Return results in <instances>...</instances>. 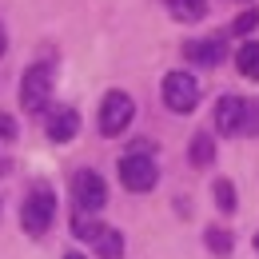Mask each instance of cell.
I'll use <instances>...</instances> for the list:
<instances>
[{
  "label": "cell",
  "instance_id": "cell-11",
  "mask_svg": "<svg viewBox=\"0 0 259 259\" xmlns=\"http://www.w3.org/2000/svg\"><path fill=\"white\" fill-rule=\"evenodd\" d=\"M96 251H100V259H120V255H124V235H120L116 227H100Z\"/></svg>",
  "mask_w": 259,
  "mask_h": 259
},
{
  "label": "cell",
  "instance_id": "cell-3",
  "mask_svg": "<svg viewBox=\"0 0 259 259\" xmlns=\"http://www.w3.org/2000/svg\"><path fill=\"white\" fill-rule=\"evenodd\" d=\"M132 116H136V104H132L128 92H108L104 104H100V136H120V132L132 124Z\"/></svg>",
  "mask_w": 259,
  "mask_h": 259
},
{
  "label": "cell",
  "instance_id": "cell-2",
  "mask_svg": "<svg viewBox=\"0 0 259 259\" xmlns=\"http://www.w3.org/2000/svg\"><path fill=\"white\" fill-rule=\"evenodd\" d=\"M56 220V195L48 192V188H36L28 199H24V207H20V224L28 235H44L48 227Z\"/></svg>",
  "mask_w": 259,
  "mask_h": 259
},
{
  "label": "cell",
  "instance_id": "cell-7",
  "mask_svg": "<svg viewBox=\"0 0 259 259\" xmlns=\"http://www.w3.org/2000/svg\"><path fill=\"white\" fill-rule=\"evenodd\" d=\"M215 128L224 132V136H239V132L247 128V104L239 96H224L215 104Z\"/></svg>",
  "mask_w": 259,
  "mask_h": 259
},
{
  "label": "cell",
  "instance_id": "cell-6",
  "mask_svg": "<svg viewBox=\"0 0 259 259\" xmlns=\"http://www.w3.org/2000/svg\"><path fill=\"white\" fill-rule=\"evenodd\" d=\"M72 195H76V203H80L84 211H100V207L108 203L104 176H96V171H76V180H72Z\"/></svg>",
  "mask_w": 259,
  "mask_h": 259
},
{
  "label": "cell",
  "instance_id": "cell-20",
  "mask_svg": "<svg viewBox=\"0 0 259 259\" xmlns=\"http://www.w3.org/2000/svg\"><path fill=\"white\" fill-rule=\"evenodd\" d=\"M64 259H84V255H76V251H72V255H64Z\"/></svg>",
  "mask_w": 259,
  "mask_h": 259
},
{
  "label": "cell",
  "instance_id": "cell-17",
  "mask_svg": "<svg viewBox=\"0 0 259 259\" xmlns=\"http://www.w3.org/2000/svg\"><path fill=\"white\" fill-rule=\"evenodd\" d=\"M255 24H259V12H243V16L231 24V32H235V36H247L251 28H255Z\"/></svg>",
  "mask_w": 259,
  "mask_h": 259
},
{
  "label": "cell",
  "instance_id": "cell-5",
  "mask_svg": "<svg viewBox=\"0 0 259 259\" xmlns=\"http://www.w3.org/2000/svg\"><path fill=\"white\" fill-rule=\"evenodd\" d=\"M52 96V64H32L20 80V104L24 112H40Z\"/></svg>",
  "mask_w": 259,
  "mask_h": 259
},
{
  "label": "cell",
  "instance_id": "cell-14",
  "mask_svg": "<svg viewBox=\"0 0 259 259\" xmlns=\"http://www.w3.org/2000/svg\"><path fill=\"white\" fill-rule=\"evenodd\" d=\"M207 247H211L220 259H227L231 255V235H227L224 227H207Z\"/></svg>",
  "mask_w": 259,
  "mask_h": 259
},
{
  "label": "cell",
  "instance_id": "cell-13",
  "mask_svg": "<svg viewBox=\"0 0 259 259\" xmlns=\"http://www.w3.org/2000/svg\"><path fill=\"white\" fill-rule=\"evenodd\" d=\"M211 160H215V144H211V136H207V132L192 136V163H195V167H207Z\"/></svg>",
  "mask_w": 259,
  "mask_h": 259
},
{
  "label": "cell",
  "instance_id": "cell-18",
  "mask_svg": "<svg viewBox=\"0 0 259 259\" xmlns=\"http://www.w3.org/2000/svg\"><path fill=\"white\" fill-rule=\"evenodd\" d=\"M0 136H4V140H12V136H16V124H12L4 112H0Z\"/></svg>",
  "mask_w": 259,
  "mask_h": 259
},
{
  "label": "cell",
  "instance_id": "cell-12",
  "mask_svg": "<svg viewBox=\"0 0 259 259\" xmlns=\"http://www.w3.org/2000/svg\"><path fill=\"white\" fill-rule=\"evenodd\" d=\"M235 64L247 80H259V40H247L239 52H235Z\"/></svg>",
  "mask_w": 259,
  "mask_h": 259
},
{
  "label": "cell",
  "instance_id": "cell-19",
  "mask_svg": "<svg viewBox=\"0 0 259 259\" xmlns=\"http://www.w3.org/2000/svg\"><path fill=\"white\" fill-rule=\"evenodd\" d=\"M0 56H4V28H0Z\"/></svg>",
  "mask_w": 259,
  "mask_h": 259
},
{
  "label": "cell",
  "instance_id": "cell-8",
  "mask_svg": "<svg viewBox=\"0 0 259 259\" xmlns=\"http://www.w3.org/2000/svg\"><path fill=\"white\" fill-rule=\"evenodd\" d=\"M76 128H80L76 108H52V112H48V136H52L56 144L72 140V136H76Z\"/></svg>",
  "mask_w": 259,
  "mask_h": 259
},
{
  "label": "cell",
  "instance_id": "cell-21",
  "mask_svg": "<svg viewBox=\"0 0 259 259\" xmlns=\"http://www.w3.org/2000/svg\"><path fill=\"white\" fill-rule=\"evenodd\" d=\"M255 251H259V235H255Z\"/></svg>",
  "mask_w": 259,
  "mask_h": 259
},
{
  "label": "cell",
  "instance_id": "cell-9",
  "mask_svg": "<svg viewBox=\"0 0 259 259\" xmlns=\"http://www.w3.org/2000/svg\"><path fill=\"white\" fill-rule=\"evenodd\" d=\"M184 56L188 60H195V64H220V60H227V52H224V40H188L184 44Z\"/></svg>",
  "mask_w": 259,
  "mask_h": 259
},
{
  "label": "cell",
  "instance_id": "cell-4",
  "mask_svg": "<svg viewBox=\"0 0 259 259\" xmlns=\"http://www.w3.org/2000/svg\"><path fill=\"white\" fill-rule=\"evenodd\" d=\"M120 180H124V188H132V192H152L156 180H160V167H156L152 156H140L132 148L128 156L120 160Z\"/></svg>",
  "mask_w": 259,
  "mask_h": 259
},
{
  "label": "cell",
  "instance_id": "cell-15",
  "mask_svg": "<svg viewBox=\"0 0 259 259\" xmlns=\"http://www.w3.org/2000/svg\"><path fill=\"white\" fill-rule=\"evenodd\" d=\"M211 192H215L220 211H235V188H231V180H215V184H211Z\"/></svg>",
  "mask_w": 259,
  "mask_h": 259
},
{
  "label": "cell",
  "instance_id": "cell-1",
  "mask_svg": "<svg viewBox=\"0 0 259 259\" xmlns=\"http://www.w3.org/2000/svg\"><path fill=\"white\" fill-rule=\"evenodd\" d=\"M160 96L171 112L188 116L195 104H199V84H195V76H188V72H167L163 84H160Z\"/></svg>",
  "mask_w": 259,
  "mask_h": 259
},
{
  "label": "cell",
  "instance_id": "cell-10",
  "mask_svg": "<svg viewBox=\"0 0 259 259\" xmlns=\"http://www.w3.org/2000/svg\"><path fill=\"white\" fill-rule=\"evenodd\" d=\"M163 4L180 24H195V20L207 16V0H163Z\"/></svg>",
  "mask_w": 259,
  "mask_h": 259
},
{
  "label": "cell",
  "instance_id": "cell-16",
  "mask_svg": "<svg viewBox=\"0 0 259 259\" xmlns=\"http://www.w3.org/2000/svg\"><path fill=\"white\" fill-rule=\"evenodd\" d=\"M72 231H76L80 239H96V235H100V227L92 224L88 215H76V220H72Z\"/></svg>",
  "mask_w": 259,
  "mask_h": 259
}]
</instances>
